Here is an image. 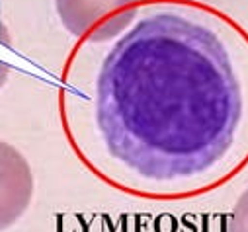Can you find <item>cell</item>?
<instances>
[{"mask_svg": "<svg viewBox=\"0 0 248 232\" xmlns=\"http://www.w3.org/2000/svg\"><path fill=\"white\" fill-rule=\"evenodd\" d=\"M4 80H6V72H0V86L4 84Z\"/></svg>", "mask_w": 248, "mask_h": 232, "instance_id": "cell-5", "label": "cell"}, {"mask_svg": "<svg viewBox=\"0 0 248 232\" xmlns=\"http://www.w3.org/2000/svg\"><path fill=\"white\" fill-rule=\"evenodd\" d=\"M227 232H248V189L238 197L231 213Z\"/></svg>", "mask_w": 248, "mask_h": 232, "instance_id": "cell-4", "label": "cell"}, {"mask_svg": "<svg viewBox=\"0 0 248 232\" xmlns=\"http://www.w3.org/2000/svg\"><path fill=\"white\" fill-rule=\"evenodd\" d=\"M55 8L69 33L80 41L102 43L133 24L141 0H55Z\"/></svg>", "mask_w": 248, "mask_h": 232, "instance_id": "cell-2", "label": "cell"}, {"mask_svg": "<svg viewBox=\"0 0 248 232\" xmlns=\"http://www.w3.org/2000/svg\"><path fill=\"white\" fill-rule=\"evenodd\" d=\"M33 197V172L26 156L0 141V230L10 228L28 211Z\"/></svg>", "mask_w": 248, "mask_h": 232, "instance_id": "cell-3", "label": "cell"}, {"mask_svg": "<svg viewBox=\"0 0 248 232\" xmlns=\"http://www.w3.org/2000/svg\"><path fill=\"white\" fill-rule=\"evenodd\" d=\"M65 98L88 164L141 195L190 197L248 166V31L229 14L170 0L141 4L109 41H82Z\"/></svg>", "mask_w": 248, "mask_h": 232, "instance_id": "cell-1", "label": "cell"}]
</instances>
